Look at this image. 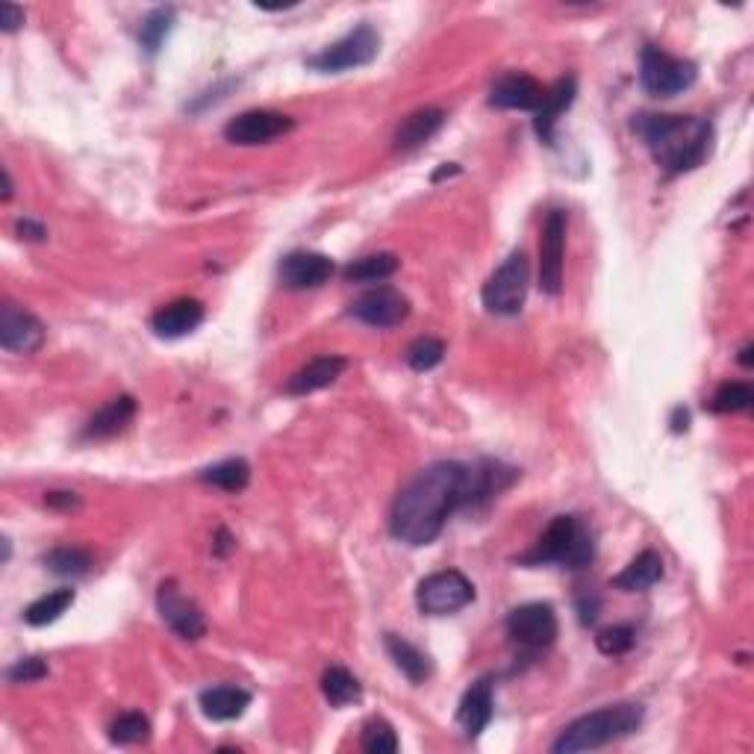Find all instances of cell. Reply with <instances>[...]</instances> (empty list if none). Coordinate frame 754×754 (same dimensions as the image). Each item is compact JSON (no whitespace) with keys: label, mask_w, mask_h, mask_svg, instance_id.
Masks as SVG:
<instances>
[{"label":"cell","mask_w":754,"mask_h":754,"mask_svg":"<svg viewBox=\"0 0 754 754\" xmlns=\"http://www.w3.org/2000/svg\"><path fill=\"white\" fill-rule=\"evenodd\" d=\"M513 478V469H501L498 463L463 466L455 460L430 463L398 492L389 516V531L395 540L407 542L412 549L430 546L446 531L448 516L455 510L498 496L501 489L510 487Z\"/></svg>","instance_id":"1"},{"label":"cell","mask_w":754,"mask_h":754,"mask_svg":"<svg viewBox=\"0 0 754 754\" xmlns=\"http://www.w3.org/2000/svg\"><path fill=\"white\" fill-rule=\"evenodd\" d=\"M636 136L643 139L654 163L669 174H686L711 156L713 124L699 115H636Z\"/></svg>","instance_id":"2"},{"label":"cell","mask_w":754,"mask_h":754,"mask_svg":"<svg viewBox=\"0 0 754 754\" xmlns=\"http://www.w3.org/2000/svg\"><path fill=\"white\" fill-rule=\"evenodd\" d=\"M643 716V704H610V707L592 711L587 716H581V720H574L572 725H566L560 731V737L554 740L551 752L578 754L619 743V740L631 737L634 731H640Z\"/></svg>","instance_id":"3"},{"label":"cell","mask_w":754,"mask_h":754,"mask_svg":"<svg viewBox=\"0 0 754 754\" xmlns=\"http://www.w3.org/2000/svg\"><path fill=\"white\" fill-rule=\"evenodd\" d=\"M595 558V540L590 524L581 516H554L540 542L531 551L516 558L519 566L540 569V566H560V569H587Z\"/></svg>","instance_id":"4"},{"label":"cell","mask_w":754,"mask_h":754,"mask_svg":"<svg viewBox=\"0 0 754 754\" xmlns=\"http://www.w3.org/2000/svg\"><path fill=\"white\" fill-rule=\"evenodd\" d=\"M528 286H531V263L524 257V251H513L483 283L480 298L492 316H516L524 307Z\"/></svg>","instance_id":"5"},{"label":"cell","mask_w":754,"mask_h":754,"mask_svg":"<svg viewBox=\"0 0 754 754\" xmlns=\"http://www.w3.org/2000/svg\"><path fill=\"white\" fill-rule=\"evenodd\" d=\"M377 53H380V33L371 24H360L354 27L351 33H345L339 42L327 44L322 53L307 57V69L318 74H343V71L371 65Z\"/></svg>","instance_id":"6"},{"label":"cell","mask_w":754,"mask_h":754,"mask_svg":"<svg viewBox=\"0 0 754 754\" xmlns=\"http://www.w3.org/2000/svg\"><path fill=\"white\" fill-rule=\"evenodd\" d=\"M699 80V65L681 57H669L660 48H643L640 53V86L652 98H675L695 86Z\"/></svg>","instance_id":"7"},{"label":"cell","mask_w":754,"mask_h":754,"mask_svg":"<svg viewBox=\"0 0 754 754\" xmlns=\"http://www.w3.org/2000/svg\"><path fill=\"white\" fill-rule=\"evenodd\" d=\"M475 601V587L463 572L442 569L428 574L416 590V604L425 617H451Z\"/></svg>","instance_id":"8"},{"label":"cell","mask_w":754,"mask_h":754,"mask_svg":"<svg viewBox=\"0 0 754 754\" xmlns=\"http://www.w3.org/2000/svg\"><path fill=\"white\" fill-rule=\"evenodd\" d=\"M505 625L510 640L528 654L546 652L549 645H554L560 631L558 613H554V608L546 604V601H531V604H522V608L510 610V617H507Z\"/></svg>","instance_id":"9"},{"label":"cell","mask_w":754,"mask_h":754,"mask_svg":"<svg viewBox=\"0 0 754 754\" xmlns=\"http://www.w3.org/2000/svg\"><path fill=\"white\" fill-rule=\"evenodd\" d=\"M295 130V121L283 112H272V110H248L236 115V119L227 121L224 128V139L231 145H242V147H254V145H268L275 139L286 136Z\"/></svg>","instance_id":"10"},{"label":"cell","mask_w":754,"mask_h":754,"mask_svg":"<svg viewBox=\"0 0 754 754\" xmlns=\"http://www.w3.org/2000/svg\"><path fill=\"white\" fill-rule=\"evenodd\" d=\"M351 318L363 322V325L377 327V330H389L398 327L404 318L410 316V300L393 286H377V289L363 292L360 298L351 304Z\"/></svg>","instance_id":"11"},{"label":"cell","mask_w":754,"mask_h":754,"mask_svg":"<svg viewBox=\"0 0 754 754\" xmlns=\"http://www.w3.org/2000/svg\"><path fill=\"white\" fill-rule=\"evenodd\" d=\"M566 257V213L551 210L540 233V289L546 295H560L563 289Z\"/></svg>","instance_id":"12"},{"label":"cell","mask_w":754,"mask_h":754,"mask_svg":"<svg viewBox=\"0 0 754 754\" xmlns=\"http://www.w3.org/2000/svg\"><path fill=\"white\" fill-rule=\"evenodd\" d=\"M156 610L181 640H201L206 634V619L195 601H188L172 581L156 590Z\"/></svg>","instance_id":"13"},{"label":"cell","mask_w":754,"mask_h":754,"mask_svg":"<svg viewBox=\"0 0 754 754\" xmlns=\"http://www.w3.org/2000/svg\"><path fill=\"white\" fill-rule=\"evenodd\" d=\"M44 343V325L30 313L18 307L12 300L0 309V345L9 354H33Z\"/></svg>","instance_id":"14"},{"label":"cell","mask_w":754,"mask_h":754,"mask_svg":"<svg viewBox=\"0 0 754 754\" xmlns=\"http://www.w3.org/2000/svg\"><path fill=\"white\" fill-rule=\"evenodd\" d=\"M334 259L316 251H292L281 263V283L286 289H318L334 277Z\"/></svg>","instance_id":"15"},{"label":"cell","mask_w":754,"mask_h":754,"mask_svg":"<svg viewBox=\"0 0 754 754\" xmlns=\"http://www.w3.org/2000/svg\"><path fill=\"white\" fill-rule=\"evenodd\" d=\"M546 92L549 89L542 86L540 80L531 78V74H505V78L496 80V86L489 92V103L498 106V110H522V112H537L546 101Z\"/></svg>","instance_id":"16"},{"label":"cell","mask_w":754,"mask_h":754,"mask_svg":"<svg viewBox=\"0 0 754 754\" xmlns=\"http://www.w3.org/2000/svg\"><path fill=\"white\" fill-rule=\"evenodd\" d=\"M496 713V695H492V677H480L466 690L457 707V725L466 740H478Z\"/></svg>","instance_id":"17"},{"label":"cell","mask_w":754,"mask_h":754,"mask_svg":"<svg viewBox=\"0 0 754 754\" xmlns=\"http://www.w3.org/2000/svg\"><path fill=\"white\" fill-rule=\"evenodd\" d=\"M204 322V304L195 298H177L151 316V330L160 339H183Z\"/></svg>","instance_id":"18"},{"label":"cell","mask_w":754,"mask_h":754,"mask_svg":"<svg viewBox=\"0 0 754 754\" xmlns=\"http://www.w3.org/2000/svg\"><path fill=\"white\" fill-rule=\"evenodd\" d=\"M345 369H348V360H345V357H339V354H325V357H316V360H309L304 369L295 371V375L286 380L283 389L289 395L318 393V389H327L330 384H336Z\"/></svg>","instance_id":"19"},{"label":"cell","mask_w":754,"mask_h":754,"mask_svg":"<svg viewBox=\"0 0 754 754\" xmlns=\"http://www.w3.org/2000/svg\"><path fill=\"white\" fill-rule=\"evenodd\" d=\"M574 94H578V80L574 78H560L546 92V101H542V106L537 110V119H533V130H537L540 142L554 145V128L563 119V112L574 103Z\"/></svg>","instance_id":"20"},{"label":"cell","mask_w":754,"mask_h":754,"mask_svg":"<svg viewBox=\"0 0 754 754\" xmlns=\"http://www.w3.org/2000/svg\"><path fill=\"white\" fill-rule=\"evenodd\" d=\"M442 124H446V112L439 110V106H421V110L410 112L398 124V130H395V147L398 151H416V147H421L425 142L437 136Z\"/></svg>","instance_id":"21"},{"label":"cell","mask_w":754,"mask_h":754,"mask_svg":"<svg viewBox=\"0 0 754 754\" xmlns=\"http://www.w3.org/2000/svg\"><path fill=\"white\" fill-rule=\"evenodd\" d=\"M197 704H201V713H204L206 720L233 722V720H240L242 713L251 707V693L233 684L210 686V690L201 693Z\"/></svg>","instance_id":"22"},{"label":"cell","mask_w":754,"mask_h":754,"mask_svg":"<svg viewBox=\"0 0 754 754\" xmlns=\"http://www.w3.org/2000/svg\"><path fill=\"white\" fill-rule=\"evenodd\" d=\"M133 416H136V398H133V395H119V398H112L106 407H101V410L94 412L92 419L86 421L83 439L119 437L121 430L133 421Z\"/></svg>","instance_id":"23"},{"label":"cell","mask_w":754,"mask_h":754,"mask_svg":"<svg viewBox=\"0 0 754 754\" xmlns=\"http://www.w3.org/2000/svg\"><path fill=\"white\" fill-rule=\"evenodd\" d=\"M660 581H663V558L658 551L645 549L610 581V587L622 592H645Z\"/></svg>","instance_id":"24"},{"label":"cell","mask_w":754,"mask_h":754,"mask_svg":"<svg viewBox=\"0 0 754 754\" xmlns=\"http://www.w3.org/2000/svg\"><path fill=\"white\" fill-rule=\"evenodd\" d=\"M384 645L386 654L393 658V663L401 669V675L407 677L410 684H425V681H428L434 666H430V658L421 652V649H416L410 640H404V636L398 634H386Z\"/></svg>","instance_id":"25"},{"label":"cell","mask_w":754,"mask_h":754,"mask_svg":"<svg viewBox=\"0 0 754 754\" xmlns=\"http://www.w3.org/2000/svg\"><path fill=\"white\" fill-rule=\"evenodd\" d=\"M398 268H401V259L389 254V251H380V254H369V257L348 263L343 268V277L348 283H380L389 281Z\"/></svg>","instance_id":"26"},{"label":"cell","mask_w":754,"mask_h":754,"mask_svg":"<svg viewBox=\"0 0 754 754\" xmlns=\"http://www.w3.org/2000/svg\"><path fill=\"white\" fill-rule=\"evenodd\" d=\"M322 693L330 707H348V704L360 702L363 686L345 666H327L322 675Z\"/></svg>","instance_id":"27"},{"label":"cell","mask_w":754,"mask_h":754,"mask_svg":"<svg viewBox=\"0 0 754 754\" xmlns=\"http://www.w3.org/2000/svg\"><path fill=\"white\" fill-rule=\"evenodd\" d=\"M71 604H74V590H69V587L53 590L48 592V595H42V599H35L33 604L24 610V622L33 628L51 625V622H57V619L71 608Z\"/></svg>","instance_id":"28"},{"label":"cell","mask_w":754,"mask_h":754,"mask_svg":"<svg viewBox=\"0 0 754 754\" xmlns=\"http://www.w3.org/2000/svg\"><path fill=\"white\" fill-rule=\"evenodd\" d=\"M201 480L224 489V492H242L251 483V466L242 457H231V460H222L201 471Z\"/></svg>","instance_id":"29"},{"label":"cell","mask_w":754,"mask_h":754,"mask_svg":"<svg viewBox=\"0 0 754 754\" xmlns=\"http://www.w3.org/2000/svg\"><path fill=\"white\" fill-rule=\"evenodd\" d=\"M174 27V9L172 7H160L154 12H147L142 27H139V44L145 48L147 57H156L160 48L165 44L169 33Z\"/></svg>","instance_id":"30"},{"label":"cell","mask_w":754,"mask_h":754,"mask_svg":"<svg viewBox=\"0 0 754 754\" xmlns=\"http://www.w3.org/2000/svg\"><path fill=\"white\" fill-rule=\"evenodd\" d=\"M44 566H48L53 574H62V578H83V574L92 572V558H89L83 549L60 546V549H53L44 554Z\"/></svg>","instance_id":"31"},{"label":"cell","mask_w":754,"mask_h":754,"mask_svg":"<svg viewBox=\"0 0 754 754\" xmlns=\"http://www.w3.org/2000/svg\"><path fill=\"white\" fill-rule=\"evenodd\" d=\"M110 740L115 746H139V743H147L151 740V722L136 711L121 713V716L112 720Z\"/></svg>","instance_id":"32"},{"label":"cell","mask_w":754,"mask_h":754,"mask_svg":"<svg viewBox=\"0 0 754 754\" xmlns=\"http://www.w3.org/2000/svg\"><path fill=\"white\" fill-rule=\"evenodd\" d=\"M754 404V389L743 380H731V384H722L716 389V395L711 398L713 412H743L752 410Z\"/></svg>","instance_id":"33"},{"label":"cell","mask_w":754,"mask_h":754,"mask_svg":"<svg viewBox=\"0 0 754 754\" xmlns=\"http://www.w3.org/2000/svg\"><path fill=\"white\" fill-rule=\"evenodd\" d=\"M446 357V343L442 339H434V336H419L416 343H410L407 348V366L412 371H430L437 369L439 363Z\"/></svg>","instance_id":"34"},{"label":"cell","mask_w":754,"mask_h":754,"mask_svg":"<svg viewBox=\"0 0 754 754\" xmlns=\"http://www.w3.org/2000/svg\"><path fill=\"white\" fill-rule=\"evenodd\" d=\"M363 752L369 754H395L398 752V734L386 720H369L363 725V737H360Z\"/></svg>","instance_id":"35"},{"label":"cell","mask_w":754,"mask_h":754,"mask_svg":"<svg viewBox=\"0 0 754 754\" xmlns=\"http://www.w3.org/2000/svg\"><path fill=\"white\" fill-rule=\"evenodd\" d=\"M634 643H636V631L631 625L604 628V631L595 636L599 652L608 654V658H622V654H628L631 649H634Z\"/></svg>","instance_id":"36"},{"label":"cell","mask_w":754,"mask_h":754,"mask_svg":"<svg viewBox=\"0 0 754 754\" xmlns=\"http://www.w3.org/2000/svg\"><path fill=\"white\" fill-rule=\"evenodd\" d=\"M7 677L12 684H35V681L48 677V663L42 658L18 660L16 666L7 669Z\"/></svg>","instance_id":"37"},{"label":"cell","mask_w":754,"mask_h":754,"mask_svg":"<svg viewBox=\"0 0 754 754\" xmlns=\"http://www.w3.org/2000/svg\"><path fill=\"white\" fill-rule=\"evenodd\" d=\"M24 24V9L16 3H0V30L3 33H16Z\"/></svg>","instance_id":"38"},{"label":"cell","mask_w":754,"mask_h":754,"mask_svg":"<svg viewBox=\"0 0 754 754\" xmlns=\"http://www.w3.org/2000/svg\"><path fill=\"white\" fill-rule=\"evenodd\" d=\"M44 505L51 507V510L71 513V510H78L80 507V498L74 496V492H48V496H44Z\"/></svg>","instance_id":"39"},{"label":"cell","mask_w":754,"mask_h":754,"mask_svg":"<svg viewBox=\"0 0 754 754\" xmlns=\"http://www.w3.org/2000/svg\"><path fill=\"white\" fill-rule=\"evenodd\" d=\"M16 227H18V233H21V240H27V242H42L44 236H48V231H44L39 222H33V218H21Z\"/></svg>","instance_id":"40"},{"label":"cell","mask_w":754,"mask_h":754,"mask_svg":"<svg viewBox=\"0 0 754 754\" xmlns=\"http://www.w3.org/2000/svg\"><path fill=\"white\" fill-rule=\"evenodd\" d=\"M578 613H581L583 625H592L599 619V599H581L578 601Z\"/></svg>","instance_id":"41"},{"label":"cell","mask_w":754,"mask_h":754,"mask_svg":"<svg viewBox=\"0 0 754 754\" xmlns=\"http://www.w3.org/2000/svg\"><path fill=\"white\" fill-rule=\"evenodd\" d=\"M686 421H690V412H686V410H675V425H672V430H675V434L686 430Z\"/></svg>","instance_id":"42"},{"label":"cell","mask_w":754,"mask_h":754,"mask_svg":"<svg viewBox=\"0 0 754 754\" xmlns=\"http://www.w3.org/2000/svg\"><path fill=\"white\" fill-rule=\"evenodd\" d=\"M7 201H12V177H9V172L3 169V204Z\"/></svg>","instance_id":"43"},{"label":"cell","mask_w":754,"mask_h":754,"mask_svg":"<svg viewBox=\"0 0 754 754\" xmlns=\"http://www.w3.org/2000/svg\"><path fill=\"white\" fill-rule=\"evenodd\" d=\"M748 354H752V345H746V348H743V357H740V363H743V366H752V357H748Z\"/></svg>","instance_id":"44"}]
</instances>
